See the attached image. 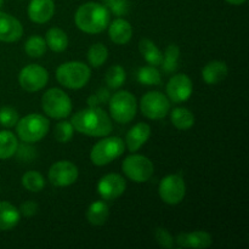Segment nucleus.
I'll list each match as a JSON object with an SVG mask.
<instances>
[{"label":"nucleus","instance_id":"32","mask_svg":"<svg viewBox=\"0 0 249 249\" xmlns=\"http://www.w3.org/2000/svg\"><path fill=\"white\" fill-rule=\"evenodd\" d=\"M126 79L125 71L122 66L114 65L107 70L106 72V84L111 89H118L124 84Z\"/></svg>","mask_w":249,"mask_h":249},{"label":"nucleus","instance_id":"10","mask_svg":"<svg viewBox=\"0 0 249 249\" xmlns=\"http://www.w3.org/2000/svg\"><path fill=\"white\" fill-rule=\"evenodd\" d=\"M158 194L160 199L169 206H177L181 203L186 195V185L184 179L178 174L163 178L158 186Z\"/></svg>","mask_w":249,"mask_h":249},{"label":"nucleus","instance_id":"2","mask_svg":"<svg viewBox=\"0 0 249 249\" xmlns=\"http://www.w3.org/2000/svg\"><path fill=\"white\" fill-rule=\"evenodd\" d=\"M109 11L105 5L89 1L78 7L74 16L75 26L88 34H99L109 24Z\"/></svg>","mask_w":249,"mask_h":249},{"label":"nucleus","instance_id":"25","mask_svg":"<svg viewBox=\"0 0 249 249\" xmlns=\"http://www.w3.org/2000/svg\"><path fill=\"white\" fill-rule=\"evenodd\" d=\"M172 124L179 130H187L195 124V116L190 109L185 107H177L170 113Z\"/></svg>","mask_w":249,"mask_h":249},{"label":"nucleus","instance_id":"11","mask_svg":"<svg viewBox=\"0 0 249 249\" xmlns=\"http://www.w3.org/2000/svg\"><path fill=\"white\" fill-rule=\"evenodd\" d=\"M49 82V72L39 65L26 66L18 74V83L23 90L28 92H36L45 88Z\"/></svg>","mask_w":249,"mask_h":249},{"label":"nucleus","instance_id":"9","mask_svg":"<svg viewBox=\"0 0 249 249\" xmlns=\"http://www.w3.org/2000/svg\"><path fill=\"white\" fill-rule=\"evenodd\" d=\"M140 109L146 118L157 121L169 113L170 101L162 92L150 91L141 97Z\"/></svg>","mask_w":249,"mask_h":249},{"label":"nucleus","instance_id":"36","mask_svg":"<svg viewBox=\"0 0 249 249\" xmlns=\"http://www.w3.org/2000/svg\"><path fill=\"white\" fill-rule=\"evenodd\" d=\"M104 5L117 16H123L129 10L128 0H104Z\"/></svg>","mask_w":249,"mask_h":249},{"label":"nucleus","instance_id":"34","mask_svg":"<svg viewBox=\"0 0 249 249\" xmlns=\"http://www.w3.org/2000/svg\"><path fill=\"white\" fill-rule=\"evenodd\" d=\"M18 122V113L12 107H1L0 108V125L4 128H12Z\"/></svg>","mask_w":249,"mask_h":249},{"label":"nucleus","instance_id":"12","mask_svg":"<svg viewBox=\"0 0 249 249\" xmlns=\"http://www.w3.org/2000/svg\"><path fill=\"white\" fill-rule=\"evenodd\" d=\"M79 172L74 163L70 160H58L49 169V181L57 187H67L74 184Z\"/></svg>","mask_w":249,"mask_h":249},{"label":"nucleus","instance_id":"13","mask_svg":"<svg viewBox=\"0 0 249 249\" xmlns=\"http://www.w3.org/2000/svg\"><path fill=\"white\" fill-rule=\"evenodd\" d=\"M126 181L119 174H107L97 184V192L105 201H114L124 194Z\"/></svg>","mask_w":249,"mask_h":249},{"label":"nucleus","instance_id":"23","mask_svg":"<svg viewBox=\"0 0 249 249\" xmlns=\"http://www.w3.org/2000/svg\"><path fill=\"white\" fill-rule=\"evenodd\" d=\"M46 45L49 46L50 50L53 53H62L67 49L68 46V36L61 28L57 27H53L48 31L45 36Z\"/></svg>","mask_w":249,"mask_h":249},{"label":"nucleus","instance_id":"24","mask_svg":"<svg viewBox=\"0 0 249 249\" xmlns=\"http://www.w3.org/2000/svg\"><path fill=\"white\" fill-rule=\"evenodd\" d=\"M109 216V208L105 202L97 201L89 206L87 211V219L91 225L101 226Z\"/></svg>","mask_w":249,"mask_h":249},{"label":"nucleus","instance_id":"1","mask_svg":"<svg viewBox=\"0 0 249 249\" xmlns=\"http://www.w3.org/2000/svg\"><path fill=\"white\" fill-rule=\"evenodd\" d=\"M74 130L91 138H105L113 129L112 119L100 107H89L80 109L71 119Z\"/></svg>","mask_w":249,"mask_h":249},{"label":"nucleus","instance_id":"29","mask_svg":"<svg viewBox=\"0 0 249 249\" xmlns=\"http://www.w3.org/2000/svg\"><path fill=\"white\" fill-rule=\"evenodd\" d=\"M46 41L40 36H32L24 44V51L31 57H41L46 53Z\"/></svg>","mask_w":249,"mask_h":249},{"label":"nucleus","instance_id":"20","mask_svg":"<svg viewBox=\"0 0 249 249\" xmlns=\"http://www.w3.org/2000/svg\"><path fill=\"white\" fill-rule=\"evenodd\" d=\"M229 74V67L224 61H211L202 70V78L209 85H215L223 82Z\"/></svg>","mask_w":249,"mask_h":249},{"label":"nucleus","instance_id":"16","mask_svg":"<svg viewBox=\"0 0 249 249\" xmlns=\"http://www.w3.org/2000/svg\"><path fill=\"white\" fill-rule=\"evenodd\" d=\"M55 14L53 0H32L28 5V16L32 22L38 24L46 23Z\"/></svg>","mask_w":249,"mask_h":249},{"label":"nucleus","instance_id":"33","mask_svg":"<svg viewBox=\"0 0 249 249\" xmlns=\"http://www.w3.org/2000/svg\"><path fill=\"white\" fill-rule=\"evenodd\" d=\"M73 133H74V128H73L72 123L67 121H62L55 125L53 136H55L56 141L61 143H66L72 140Z\"/></svg>","mask_w":249,"mask_h":249},{"label":"nucleus","instance_id":"3","mask_svg":"<svg viewBox=\"0 0 249 249\" xmlns=\"http://www.w3.org/2000/svg\"><path fill=\"white\" fill-rule=\"evenodd\" d=\"M91 77V70L80 61H70L62 63L56 70V79L67 89L78 90L84 88Z\"/></svg>","mask_w":249,"mask_h":249},{"label":"nucleus","instance_id":"19","mask_svg":"<svg viewBox=\"0 0 249 249\" xmlns=\"http://www.w3.org/2000/svg\"><path fill=\"white\" fill-rule=\"evenodd\" d=\"M109 39L117 45H124L130 41L133 36V27L126 19L116 18L108 24Z\"/></svg>","mask_w":249,"mask_h":249},{"label":"nucleus","instance_id":"8","mask_svg":"<svg viewBox=\"0 0 249 249\" xmlns=\"http://www.w3.org/2000/svg\"><path fill=\"white\" fill-rule=\"evenodd\" d=\"M122 170L131 181L142 184L151 179L155 167L151 160L145 156L130 155L122 163Z\"/></svg>","mask_w":249,"mask_h":249},{"label":"nucleus","instance_id":"31","mask_svg":"<svg viewBox=\"0 0 249 249\" xmlns=\"http://www.w3.org/2000/svg\"><path fill=\"white\" fill-rule=\"evenodd\" d=\"M138 80L143 85H160L162 83V77L155 66H146L139 70Z\"/></svg>","mask_w":249,"mask_h":249},{"label":"nucleus","instance_id":"4","mask_svg":"<svg viewBox=\"0 0 249 249\" xmlns=\"http://www.w3.org/2000/svg\"><path fill=\"white\" fill-rule=\"evenodd\" d=\"M16 133L23 142H38L45 138L50 129V122L48 118L38 113H31L18 119L16 125Z\"/></svg>","mask_w":249,"mask_h":249},{"label":"nucleus","instance_id":"26","mask_svg":"<svg viewBox=\"0 0 249 249\" xmlns=\"http://www.w3.org/2000/svg\"><path fill=\"white\" fill-rule=\"evenodd\" d=\"M18 150L16 135L9 130L0 131V160H7L15 156Z\"/></svg>","mask_w":249,"mask_h":249},{"label":"nucleus","instance_id":"30","mask_svg":"<svg viewBox=\"0 0 249 249\" xmlns=\"http://www.w3.org/2000/svg\"><path fill=\"white\" fill-rule=\"evenodd\" d=\"M108 57V50L106 46L101 43L94 44L90 46L89 51H88V61L91 65V67L99 68L104 65Z\"/></svg>","mask_w":249,"mask_h":249},{"label":"nucleus","instance_id":"37","mask_svg":"<svg viewBox=\"0 0 249 249\" xmlns=\"http://www.w3.org/2000/svg\"><path fill=\"white\" fill-rule=\"evenodd\" d=\"M109 97H111V95H109L108 90L101 88V89H99V91L96 94H92L91 96L88 97L87 102L89 105V107H96L99 105L105 104V102H108Z\"/></svg>","mask_w":249,"mask_h":249},{"label":"nucleus","instance_id":"6","mask_svg":"<svg viewBox=\"0 0 249 249\" xmlns=\"http://www.w3.org/2000/svg\"><path fill=\"white\" fill-rule=\"evenodd\" d=\"M109 113L117 123L126 124L133 121L138 111V102L135 96L126 90L116 92L109 97Z\"/></svg>","mask_w":249,"mask_h":249},{"label":"nucleus","instance_id":"40","mask_svg":"<svg viewBox=\"0 0 249 249\" xmlns=\"http://www.w3.org/2000/svg\"><path fill=\"white\" fill-rule=\"evenodd\" d=\"M2 4H4V0H0V7L2 6Z\"/></svg>","mask_w":249,"mask_h":249},{"label":"nucleus","instance_id":"28","mask_svg":"<svg viewBox=\"0 0 249 249\" xmlns=\"http://www.w3.org/2000/svg\"><path fill=\"white\" fill-rule=\"evenodd\" d=\"M22 185L31 192H40L45 186V179L43 175L36 170H29L22 177Z\"/></svg>","mask_w":249,"mask_h":249},{"label":"nucleus","instance_id":"35","mask_svg":"<svg viewBox=\"0 0 249 249\" xmlns=\"http://www.w3.org/2000/svg\"><path fill=\"white\" fill-rule=\"evenodd\" d=\"M155 238L160 247L172 249L174 247V238L170 235L169 231L164 228H157L155 230Z\"/></svg>","mask_w":249,"mask_h":249},{"label":"nucleus","instance_id":"27","mask_svg":"<svg viewBox=\"0 0 249 249\" xmlns=\"http://www.w3.org/2000/svg\"><path fill=\"white\" fill-rule=\"evenodd\" d=\"M180 55V48L175 44H170L168 48L165 49L164 55H163V60L160 66L163 68V72L169 74V73H174L178 70V60H179Z\"/></svg>","mask_w":249,"mask_h":249},{"label":"nucleus","instance_id":"22","mask_svg":"<svg viewBox=\"0 0 249 249\" xmlns=\"http://www.w3.org/2000/svg\"><path fill=\"white\" fill-rule=\"evenodd\" d=\"M139 50H140V53L148 65L155 66V67L160 66L163 60V53H160V49L156 46V44L151 39H141L139 41Z\"/></svg>","mask_w":249,"mask_h":249},{"label":"nucleus","instance_id":"17","mask_svg":"<svg viewBox=\"0 0 249 249\" xmlns=\"http://www.w3.org/2000/svg\"><path fill=\"white\" fill-rule=\"evenodd\" d=\"M178 247L181 248H208L213 243V237L206 231H194V232L179 233L175 238Z\"/></svg>","mask_w":249,"mask_h":249},{"label":"nucleus","instance_id":"38","mask_svg":"<svg viewBox=\"0 0 249 249\" xmlns=\"http://www.w3.org/2000/svg\"><path fill=\"white\" fill-rule=\"evenodd\" d=\"M38 209L39 207L36 202L28 201L22 203L21 208H19V213H21L22 215L27 216V218H31V216H34L36 213H38Z\"/></svg>","mask_w":249,"mask_h":249},{"label":"nucleus","instance_id":"15","mask_svg":"<svg viewBox=\"0 0 249 249\" xmlns=\"http://www.w3.org/2000/svg\"><path fill=\"white\" fill-rule=\"evenodd\" d=\"M23 34L21 22L12 15L0 11V41L15 43L19 40Z\"/></svg>","mask_w":249,"mask_h":249},{"label":"nucleus","instance_id":"5","mask_svg":"<svg viewBox=\"0 0 249 249\" xmlns=\"http://www.w3.org/2000/svg\"><path fill=\"white\" fill-rule=\"evenodd\" d=\"M124 150H125V143L121 138L118 136L105 138L92 146L90 151V160L94 165L104 167L121 157Z\"/></svg>","mask_w":249,"mask_h":249},{"label":"nucleus","instance_id":"39","mask_svg":"<svg viewBox=\"0 0 249 249\" xmlns=\"http://www.w3.org/2000/svg\"><path fill=\"white\" fill-rule=\"evenodd\" d=\"M225 1H228L229 4L231 5H242L243 2H246L247 0H225Z\"/></svg>","mask_w":249,"mask_h":249},{"label":"nucleus","instance_id":"14","mask_svg":"<svg viewBox=\"0 0 249 249\" xmlns=\"http://www.w3.org/2000/svg\"><path fill=\"white\" fill-rule=\"evenodd\" d=\"M192 90V80L186 74H175L167 84V97L174 104H180L191 97Z\"/></svg>","mask_w":249,"mask_h":249},{"label":"nucleus","instance_id":"21","mask_svg":"<svg viewBox=\"0 0 249 249\" xmlns=\"http://www.w3.org/2000/svg\"><path fill=\"white\" fill-rule=\"evenodd\" d=\"M21 219V213L14 204L0 202V231H10L16 228Z\"/></svg>","mask_w":249,"mask_h":249},{"label":"nucleus","instance_id":"18","mask_svg":"<svg viewBox=\"0 0 249 249\" xmlns=\"http://www.w3.org/2000/svg\"><path fill=\"white\" fill-rule=\"evenodd\" d=\"M151 136V126L146 123H138L126 133L125 145L130 152L140 150Z\"/></svg>","mask_w":249,"mask_h":249},{"label":"nucleus","instance_id":"7","mask_svg":"<svg viewBox=\"0 0 249 249\" xmlns=\"http://www.w3.org/2000/svg\"><path fill=\"white\" fill-rule=\"evenodd\" d=\"M41 107L50 118L63 119L72 112V101L63 90L51 88L41 97Z\"/></svg>","mask_w":249,"mask_h":249}]
</instances>
